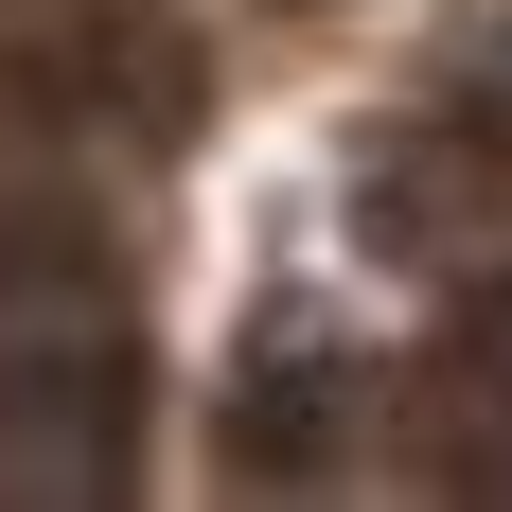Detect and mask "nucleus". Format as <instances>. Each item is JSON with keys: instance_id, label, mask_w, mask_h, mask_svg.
<instances>
[{"instance_id": "nucleus-2", "label": "nucleus", "mask_w": 512, "mask_h": 512, "mask_svg": "<svg viewBox=\"0 0 512 512\" xmlns=\"http://www.w3.org/2000/svg\"><path fill=\"white\" fill-rule=\"evenodd\" d=\"M407 442L442 495H512V283H460V318L407 371Z\"/></svg>"}, {"instance_id": "nucleus-1", "label": "nucleus", "mask_w": 512, "mask_h": 512, "mask_svg": "<svg viewBox=\"0 0 512 512\" xmlns=\"http://www.w3.org/2000/svg\"><path fill=\"white\" fill-rule=\"evenodd\" d=\"M142 460V354L124 336H0V495L89 512Z\"/></svg>"}, {"instance_id": "nucleus-4", "label": "nucleus", "mask_w": 512, "mask_h": 512, "mask_svg": "<svg viewBox=\"0 0 512 512\" xmlns=\"http://www.w3.org/2000/svg\"><path fill=\"white\" fill-rule=\"evenodd\" d=\"M460 106L512 142V18H477V36H460Z\"/></svg>"}, {"instance_id": "nucleus-3", "label": "nucleus", "mask_w": 512, "mask_h": 512, "mask_svg": "<svg viewBox=\"0 0 512 512\" xmlns=\"http://www.w3.org/2000/svg\"><path fill=\"white\" fill-rule=\"evenodd\" d=\"M336 424H354V354H336L318 318H265V336H248V371H230V477L301 495V477L336 460Z\"/></svg>"}]
</instances>
